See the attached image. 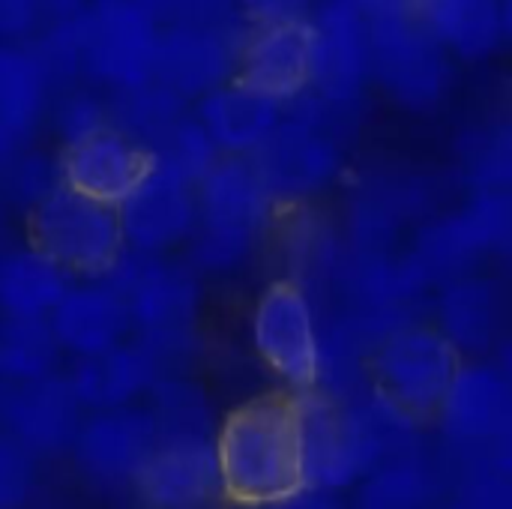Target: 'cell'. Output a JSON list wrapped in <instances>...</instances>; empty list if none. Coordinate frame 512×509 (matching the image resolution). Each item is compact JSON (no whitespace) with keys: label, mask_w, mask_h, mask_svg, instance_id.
<instances>
[{"label":"cell","mask_w":512,"mask_h":509,"mask_svg":"<svg viewBox=\"0 0 512 509\" xmlns=\"http://www.w3.org/2000/svg\"><path fill=\"white\" fill-rule=\"evenodd\" d=\"M105 96H108L111 126L126 132L141 147H147L162 129H168L183 111L192 108V102H186L183 96H177L156 78L123 87V90H111Z\"/></svg>","instance_id":"cell-30"},{"label":"cell","mask_w":512,"mask_h":509,"mask_svg":"<svg viewBox=\"0 0 512 509\" xmlns=\"http://www.w3.org/2000/svg\"><path fill=\"white\" fill-rule=\"evenodd\" d=\"M66 378L84 408L108 411V408L132 405L162 375L156 363L150 360V354L129 336L126 342L102 354L75 357V366Z\"/></svg>","instance_id":"cell-27"},{"label":"cell","mask_w":512,"mask_h":509,"mask_svg":"<svg viewBox=\"0 0 512 509\" xmlns=\"http://www.w3.org/2000/svg\"><path fill=\"white\" fill-rule=\"evenodd\" d=\"M81 81L111 93L153 78L159 21L120 0H87L72 18Z\"/></svg>","instance_id":"cell-10"},{"label":"cell","mask_w":512,"mask_h":509,"mask_svg":"<svg viewBox=\"0 0 512 509\" xmlns=\"http://www.w3.org/2000/svg\"><path fill=\"white\" fill-rule=\"evenodd\" d=\"M369 81L411 114L438 111L453 90V57L408 3L366 18Z\"/></svg>","instance_id":"cell-6"},{"label":"cell","mask_w":512,"mask_h":509,"mask_svg":"<svg viewBox=\"0 0 512 509\" xmlns=\"http://www.w3.org/2000/svg\"><path fill=\"white\" fill-rule=\"evenodd\" d=\"M357 108L312 90L285 105L282 120L252 156L279 207L318 204L345 177Z\"/></svg>","instance_id":"cell-2"},{"label":"cell","mask_w":512,"mask_h":509,"mask_svg":"<svg viewBox=\"0 0 512 509\" xmlns=\"http://www.w3.org/2000/svg\"><path fill=\"white\" fill-rule=\"evenodd\" d=\"M435 327L465 354H492L504 342L510 300L498 276L474 270L435 288Z\"/></svg>","instance_id":"cell-16"},{"label":"cell","mask_w":512,"mask_h":509,"mask_svg":"<svg viewBox=\"0 0 512 509\" xmlns=\"http://www.w3.org/2000/svg\"><path fill=\"white\" fill-rule=\"evenodd\" d=\"M57 183H60L57 153H45L36 144H30L0 168V201L6 207H18L27 213Z\"/></svg>","instance_id":"cell-35"},{"label":"cell","mask_w":512,"mask_h":509,"mask_svg":"<svg viewBox=\"0 0 512 509\" xmlns=\"http://www.w3.org/2000/svg\"><path fill=\"white\" fill-rule=\"evenodd\" d=\"M153 420L162 438H210V408L204 393L183 375H165L150 390Z\"/></svg>","instance_id":"cell-33"},{"label":"cell","mask_w":512,"mask_h":509,"mask_svg":"<svg viewBox=\"0 0 512 509\" xmlns=\"http://www.w3.org/2000/svg\"><path fill=\"white\" fill-rule=\"evenodd\" d=\"M408 3H411V6H414V9H420V6H426V3H429V0H408Z\"/></svg>","instance_id":"cell-43"},{"label":"cell","mask_w":512,"mask_h":509,"mask_svg":"<svg viewBox=\"0 0 512 509\" xmlns=\"http://www.w3.org/2000/svg\"><path fill=\"white\" fill-rule=\"evenodd\" d=\"M3 390H6V384L0 381V402H3Z\"/></svg>","instance_id":"cell-44"},{"label":"cell","mask_w":512,"mask_h":509,"mask_svg":"<svg viewBox=\"0 0 512 509\" xmlns=\"http://www.w3.org/2000/svg\"><path fill=\"white\" fill-rule=\"evenodd\" d=\"M192 111L222 156H255V150L282 120L285 105L237 78H228L225 84L198 96Z\"/></svg>","instance_id":"cell-25"},{"label":"cell","mask_w":512,"mask_h":509,"mask_svg":"<svg viewBox=\"0 0 512 509\" xmlns=\"http://www.w3.org/2000/svg\"><path fill=\"white\" fill-rule=\"evenodd\" d=\"M459 441H504L512 423V390L498 363H462L438 411Z\"/></svg>","instance_id":"cell-22"},{"label":"cell","mask_w":512,"mask_h":509,"mask_svg":"<svg viewBox=\"0 0 512 509\" xmlns=\"http://www.w3.org/2000/svg\"><path fill=\"white\" fill-rule=\"evenodd\" d=\"M195 210L186 261L198 276L240 273L279 216V204L252 156H219L195 183Z\"/></svg>","instance_id":"cell-4"},{"label":"cell","mask_w":512,"mask_h":509,"mask_svg":"<svg viewBox=\"0 0 512 509\" xmlns=\"http://www.w3.org/2000/svg\"><path fill=\"white\" fill-rule=\"evenodd\" d=\"M48 327L63 354H102L132 336V321L117 288L99 279H72L48 315Z\"/></svg>","instance_id":"cell-19"},{"label":"cell","mask_w":512,"mask_h":509,"mask_svg":"<svg viewBox=\"0 0 512 509\" xmlns=\"http://www.w3.org/2000/svg\"><path fill=\"white\" fill-rule=\"evenodd\" d=\"M318 0H237L240 15L246 24L258 21H294V18H309Z\"/></svg>","instance_id":"cell-39"},{"label":"cell","mask_w":512,"mask_h":509,"mask_svg":"<svg viewBox=\"0 0 512 509\" xmlns=\"http://www.w3.org/2000/svg\"><path fill=\"white\" fill-rule=\"evenodd\" d=\"M219 492L249 509H270L306 489L294 393L237 405L213 438Z\"/></svg>","instance_id":"cell-1"},{"label":"cell","mask_w":512,"mask_h":509,"mask_svg":"<svg viewBox=\"0 0 512 509\" xmlns=\"http://www.w3.org/2000/svg\"><path fill=\"white\" fill-rule=\"evenodd\" d=\"M165 21H186V24H204V27L246 24L237 0H171Z\"/></svg>","instance_id":"cell-37"},{"label":"cell","mask_w":512,"mask_h":509,"mask_svg":"<svg viewBox=\"0 0 512 509\" xmlns=\"http://www.w3.org/2000/svg\"><path fill=\"white\" fill-rule=\"evenodd\" d=\"M135 483L159 509H189L210 501L219 492L213 438H162Z\"/></svg>","instance_id":"cell-21"},{"label":"cell","mask_w":512,"mask_h":509,"mask_svg":"<svg viewBox=\"0 0 512 509\" xmlns=\"http://www.w3.org/2000/svg\"><path fill=\"white\" fill-rule=\"evenodd\" d=\"M30 489V465L24 447L0 435V509H18Z\"/></svg>","instance_id":"cell-36"},{"label":"cell","mask_w":512,"mask_h":509,"mask_svg":"<svg viewBox=\"0 0 512 509\" xmlns=\"http://www.w3.org/2000/svg\"><path fill=\"white\" fill-rule=\"evenodd\" d=\"M105 279L117 288L132 321V339L159 375H183L201 348V276L186 258L123 249Z\"/></svg>","instance_id":"cell-3"},{"label":"cell","mask_w":512,"mask_h":509,"mask_svg":"<svg viewBox=\"0 0 512 509\" xmlns=\"http://www.w3.org/2000/svg\"><path fill=\"white\" fill-rule=\"evenodd\" d=\"M417 12L453 60L483 63L510 42V0H429Z\"/></svg>","instance_id":"cell-26"},{"label":"cell","mask_w":512,"mask_h":509,"mask_svg":"<svg viewBox=\"0 0 512 509\" xmlns=\"http://www.w3.org/2000/svg\"><path fill=\"white\" fill-rule=\"evenodd\" d=\"M195 213V186L159 165H147L129 195L117 204L126 246L150 255H171L177 246H186Z\"/></svg>","instance_id":"cell-15"},{"label":"cell","mask_w":512,"mask_h":509,"mask_svg":"<svg viewBox=\"0 0 512 509\" xmlns=\"http://www.w3.org/2000/svg\"><path fill=\"white\" fill-rule=\"evenodd\" d=\"M312 27V75L309 90L360 105L369 81V36L366 18L351 0H318L309 12Z\"/></svg>","instance_id":"cell-12"},{"label":"cell","mask_w":512,"mask_h":509,"mask_svg":"<svg viewBox=\"0 0 512 509\" xmlns=\"http://www.w3.org/2000/svg\"><path fill=\"white\" fill-rule=\"evenodd\" d=\"M243 30L246 24L204 27L186 21H165L159 27L153 78L186 102H195L198 96L234 78Z\"/></svg>","instance_id":"cell-13"},{"label":"cell","mask_w":512,"mask_h":509,"mask_svg":"<svg viewBox=\"0 0 512 509\" xmlns=\"http://www.w3.org/2000/svg\"><path fill=\"white\" fill-rule=\"evenodd\" d=\"M51 81L27 42H0V168L36 144L45 126Z\"/></svg>","instance_id":"cell-23"},{"label":"cell","mask_w":512,"mask_h":509,"mask_svg":"<svg viewBox=\"0 0 512 509\" xmlns=\"http://www.w3.org/2000/svg\"><path fill=\"white\" fill-rule=\"evenodd\" d=\"M249 339L258 360L288 393L315 390L321 366V312L303 285L288 276L267 282L249 312Z\"/></svg>","instance_id":"cell-11"},{"label":"cell","mask_w":512,"mask_h":509,"mask_svg":"<svg viewBox=\"0 0 512 509\" xmlns=\"http://www.w3.org/2000/svg\"><path fill=\"white\" fill-rule=\"evenodd\" d=\"M42 21L39 0H0V42H27Z\"/></svg>","instance_id":"cell-38"},{"label":"cell","mask_w":512,"mask_h":509,"mask_svg":"<svg viewBox=\"0 0 512 509\" xmlns=\"http://www.w3.org/2000/svg\"><path fill=\"white\" fill-rule=\"evenodd\" d=\"M72 276L33 243L0 249V318H48Z\"/></svg>","instance_id":"cell-28"},{"label":"cell","mask_w":512,"mask_h":509,"mask_svg":"<svg viewBox=\"0 0 512 509\" xmlns=\"http://www.w3.org/2000/svg\"><path fill=\"white\" fill-rule=\"evenodd\" d=\"M465 357L429 321H411L384 336L366 363L369 387L414 423L432 420Z\"/></svg>","instance_id":"cell-7"},{"label":"cell","mask_w":512,"mask_h":509,"mask_svg":"<svg viewBox=\"0 0 512 509\" xmlns=\"http://www.w3.org/2000/svg\"><path fill=\"white\" fill-rule=\"evenodd\" d=\"M270 237H276L279 243L285 276L303 285L318 300L327 291L345 255L342 225L327 213H321L318 204H297V207H279Z\"/></svg>","instance_id":"cell-24"},{"label":"cell","mask_w":512,"mask_h":509,"mask_svg":"<svg viewBox=\"0 0 512 509\" xmlns=\"http://www.w3.org/2000/svg\"><path fill=\"white\" fill-rule=\"evenodd\" d=\"M60 345L48 318H0V381L24 384L57 372Z\"/></svg>","instance_id":"cell-31"},{"label":"cell","mask_w":512,"mask_h":509,"mask_svg":"<svg viewBox=\"0 0 512 509\" xmlns=\"http://www.w3.org/2000/svg\"><path fill=\"white\" fill-rule=\"evenodd\" d=\"M78 462L105 483L135 480L159 444V429L150 411L138 408H108L84 420L75 435Z\"/></svg>","instance_id":"cell-20"},{"label":"cell","mask_w":512,"mask_h":509,"mask_svg":"<svg viewBox=\"0 0 512 509\" xmlns=\"http://www.w3.org/2000/svg\"><path fill=\"white\" fill-rule=\"evenodd\" d=\"M27 243L57 261L72 279H99L123 255L117 207L57 183L27 213Z\"/></svg>","instance_id":"cell-8"},{"label":"cell","mask_w":512,"mask_h":509,"mask_svg":"<svg viewBox=\"0 0 512 509\" xmlns=\"http://www.w3.org/2000/svg\"><path fill=\"white\" fill-rule=\"evenodd\" d=\"M6 246V204L0 201V249Z\"/></svg>","instance_id":"cell-42"},{"label":"cell","mask_w":512,"mask_h":509,"mask_svg":"<svg viewBox=\"0 0 512 509\" xmlns=\"http://www.w3.org/2000/svg\"><path fill=\"white\" fill-rule=\"evenodd\" d=\"M444 186L411 165H375L363 171L345 201L342 234L360 249H399V243L441 210Z\"/></svg>","instance_id":"cell-9"},{"label":"cell","mask_w":512,"mask_h":509,"mask_svg":"<svg viewBox=\"0 0 512 509\" xmlns=\"http://www.w3.org/2000/svg\"><path fill=\"white\" fill-rule=\"evenodd\" d=\"M312 75V27L309 18L246 24L234 78L252 90L291 105L309 90Z\"/></svg>","instance_id":"cell-14"},{"label":"cell","mask_w":512,"mask_h":509,"mask_svg":"<svg viewBox=\"0 0 512 509\" xmlns=\"http://www.w3.org/2000/svg\"><path fill=\"white\" fill-rule=\"evenodd\" d=\"M512 249V195L468 192V198L450 210H438L423 219L408 246L402 249L405 264L423 282L426 291L483 270V264L507 258Z\"/></svg>","instance_id":"cell-5"},{"label":"cell","mask_w":512,"mask_h":509,"mask_svg":"<svg viewBox=\"0 0 512 509\" xmlns=\"http://www.w3.org/2000/svg\"><path fill=\"white\" fill-rule=\"evenodd\" d=\"M456 177L465 192H498L512 186V126L507 117L471 123L456 141Z\"/></svg>","instance_id":"cell-29"},{"label":"cell","mask_w":512,"mask_h":509,"mask_svg":"<svg viewBox=\"0 0 512 509\" xmlns=\"http://www.w3.org/2000/svg\"><path fill=\"white\" fill-rule=\"evenodd\" d=\"M120 3H129V6H135V9L147 12V15L156 18L159 24L168 18V6H171V0H120Z\"/></svg>","instance_id":"cell-41"},{"label":"cell","mask_w":512,"mask_h":509,"mask_svg":"<svg viewBox=\"0 0 512 509\" xmlns=\"http://www.w3.org/2000/svg\"><path fill=\"white\" fill-rule=\"evenodd\" d=\"M147 165L150 159L144 147L111 123L87 138L57 147L60 183L114 207L129 195Z\"/></svg>","instance_id":"cell-18"},{"label":"cell","mask_w":512,"mask_h":509,"mask_svg":"<svg viewBox=\"0 0 512 509\" xmlns=\"http://www.w3.org/2000/svg\"><path fill=\"white\" fill-rule=\"evenodd\" d=\"M0 417L24 450H63L84 423V405L66 375H45L24 384H6Z\"/></svg>","instance_id":"cell-17"},{"label":"cell","mask_w":512,"mask_h":509,"mask_svg":"<svg viewBox=\"0 0 512 509\" xmlns=\"http://www.w3.org/2000/svg\"><path fill=\"white\" fill-rule=\"evenodd\" d=\"M270 509H339L333 501H327V498H315V495H306V489L303 492H297L294 498H288V501H282V504H276V507Z\"/></svg>","instance_id":"cell-40"},{"label":"cell","mask_w":512,"mask_h":509,"mask_svg":"<svg viewBox=\"0 0 512 509\" xmlns=\"http://www.w3.org/2000/svg\"><path fill=\"white\" fill-rule=\"evenodd\" d=\"M45 123L54 132L57 147L72 144L78 138H87V135H93L111 123L108 96H105V90H99L87 81L66 84V87L51 93Z\"/></svg>","instance_id":"cell-34"},{"label":"cell","mask_w":512,"mask_h":509,"mask_svg":"<svg viewBox=\"0 0 512 509\" xmlns=\"http://www.w3.org/2000/svg\"><path fill=\"white\" fill-rule=\"evenodd\" d=\"M150 165H159L177 177H183L186 183H198L213 162L222 156L216 150V144L210 141V135L204 132V126L198 123L195 111H183L168 129H162L147 147H144Z\"/></svg>","instance_id":"cell-32"}]
</instances>
